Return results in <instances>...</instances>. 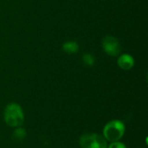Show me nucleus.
Segmentation results:
<instances>
[{
	"label": "nucleus",
	"instance_id": "1",
	"mask_svg": "<svg viewBox=\"0 0 148 148\" xmlns=\"http://www.w3.org/2000/svg\"><path fill=\"white\" fill-rule=\"evenodd\" d=\"M4 121L11 127L21 126L24 121V115L21 107L16 103L9 104L4 111Z\"/></svg>",
	"mask_w": 148,
	"mask_h": 148
},
{
	"label": "nucleus",
	"instance_id": "5",
	"mask_svg": "<svg viewBox=\"0 0 148 148\" xmlns=\"http://www.w3.org/2000/svg\"><path fill=\"white\" fill-rule=\"evenodd\" d=\"M117 63L121 69L124 70H129L134 65V59L133 58L132 56L128 54H123L119 56Z\"/></svg>",
	"mask_w": 148,
	"mask_h": 148
},
{
	"label": "nucleus",
	"instance_id": "8",
	"mask_svg": "<svg viewBox=\"0 0 148 148\" xmlns=\"http://www.w3.org/2000/svg\"><path fill=\"white\" fill-rule=\"evenodd\" d=\"M14 137L16 140H23L26 136V132L23 128H16L14 132Z\"/></svg>",
	"mask_w": 148,
	"mask_h": 148
},
{
	"label": "nucleus",
	"instance_id": "7",
	"mask_svg": "<svg viewBox=\"0 0 148 148\" xmlns=\"http://www.w3.org/2000/svg\"><path fill=\"white\" fill-rule=\"evenodd\" d=\"M82 61L86 65L92 66L95 63V57L90 54H84L82 56Z\"/></svg>",
	"mask_w": 148,
	"mask_h": 148
},
{
	"label": "nucleus",
	"instance_id": "3",
	"mask_svg": "<svg viewBox=\"0 0 148 148\" xmlns=\"http://www.w3.org/2000/svg\"><path fill=\"white\" fill-rule=\"evenodd\" d=\"M79 143L82 148H107L106 139L96 134H83Z\"/></svg>",
	"mask_w": 148,
	"mask_h": 148
},
{
	"label": "nucleus",
	"instance_id": "2",
	"mask_svg": "<svg viewBox=\"0 0 148 148\" xmlns=\"http://www.w3.org/2000/svg\"><path fill=\"white\" fill-rule=\"evenodd\" d=\"M125 133V125L118 120L109 121L103 130L104 138L111 142L119 141Z\"/></svg>",
	"mask_w": 148,
	"mask_h": 148
},
{
	"label": "nucleus",
	"instance_id": "9",
	"mask_svg": "<svg viewBox=\"0 0 148 148\" xmlns=\"http://www.w3.org/2000/svg\"><path fill=\"white\" fill-rule=\"evenodd\" d=\"M108 148H126V146L121 143V142H118V141H115V142H113Z\"/></svg>",
	"mask_w": 148,
	"mask_h": 148
},
{
	"label": "nucleus",
	"instance_id": "6",
	"mask_svg": "<svg viewBox=\"0 0 148 148\" xmlns=\"http://www.w3.org/2000/svg\"><path fill=\"white\" fill-rule=\"evenodd\" d=\"M62 49H63V51H65L69 54H73V53H75L78 51L79 45L77 44V42H75L74 41H69L63 44Z\"/></svg>",
	"mask_w": 148,
	"mask_h": 148
},
{
	"label": "nucleus",
	"instance_id": "4",
	"mask_svg": "<svg viewBox=\"0 0 148 148\" xmlns=\"http://www.w3.org/2000/svg\"><path fill=\"white\" fill-rule=\"evenodd\" d=\"M103 50L111 56H117L121 53L120 41L113 36H106L102 40Z\"/></svg>",
	"mask_w": 148,
	"mask_h": 148
}]
</instances>
